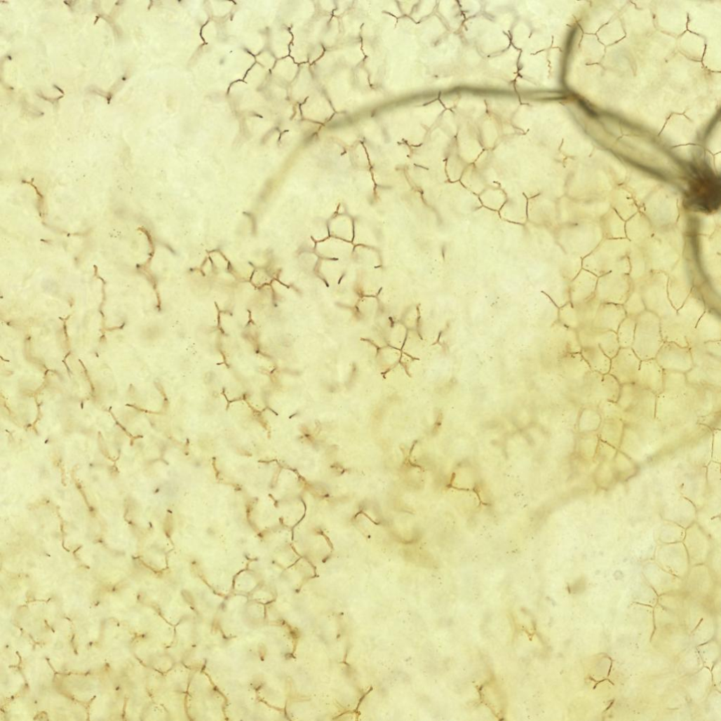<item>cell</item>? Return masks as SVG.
<instances>
[{
  "instance_id": "cell-4",
  "label": "cell",
  "mask_w": 721,
  "mask_h": 721,
  "mask_svg": "<svg viewBox=\"0 0 721 721\" xmlns=\"http://www.w3.org/2000/svg\"><path fill=\"white\" fill-rule=\"evenodd\" d=\"M654 358L663 371L686 374L694 366L690 349L673 342H664Z\"/></svg>"
},
{
  "instance_id": "cell-11",
  "label": "cell",
  "mask_w": 721,
  "mask_h": 721,
  "mask_svg": "<svg viewBox=\"0 0 721 721\" xmlns=\"http://www.w3.org/2000/svg\"><path fill=\"white\" fill-rule=\"evenodd\" d=\"M663 370L655 358L641 360L635 384L659 396L663 393Z\"/></svg>"
},
{
  "instance_id": "cell-3",
  "label": "cell",
  "mask_w": 721,
  "mask_h": 721,
  "mask_svg": "<svg viewBox=\"0 0 721 721\" xmlns=\"http://www.w3.org/2000/svg\"><path fill=\"white\" fill-rule=\"evenodd\" d=\"M684 397L697 417L721 411V388L688 384Z\"/></svg>"
},
{
  "instance_id": "cell-33",
  "label": "cell",
  "mask_w": 721,
  "mask_h": 721,
  "mask_svg": "<svg viewBox=\"0 0 721 721\" xmlns=\"http://www.w3.org/2000/svg\"><path fill=\"white\" fill-rule=\"evenodd\" d=\"M696 424L704 426L711 431L720 430L721 411L710 412L706 415L697 417Z\"/></svg>"
},
{
  "instance_id": "cell-12",
  "label": "cell",
  "mask_w": 721,
  "mask_h": 721,
  "mask_svg": "<svg viewBox=\"0 0 721 721\" xmlns=\"http://www.w3.org/2000/svg\"><path fill=\"white\" fill-rule=\"evenodd\" d=\"M683 545L687 555L704 558L712 551V539L706 530L696 522L687 527L683 539Z\"/></svg>"
},
{
  "instance_id": "cell-8",
  "label": "cell",
  "mask_w": 721,
  "mask_h": 721,
  "mask_svg": "<svg viewBox=\"0 0 721 721\" xmlns=\"http://www.w3.org/2000/svg\"><path fill=\"white\" fill-rule=\"evenodd\" d=\"M646 310L660 318L673 315L676 310L673 306L668 295L667 286L663 283H650L640 288Z\"/></svg>"
},
{
  "instance_id": "cell-22",
  "label": "cell",
  "mask_w": 721,
  "mask_h": 721,
  "mask_svg": "<svg viewBox=\"0 0 721 721\" xmlns=\"http://www.w3.org/2000/svg\"><path fill=\"white\" fill-rule=\"evenodd\" d=\"M602 422V418L597 407H583L581 410L577 425L580 433L598 432Z\"/></svg>"
},
{
  "instance_id": "cell-6",
  "label": "cell",
  "mask_w": 721,
  "mask_h": 721,
  "mask_svg": "<svg viewBox=\"0 0 721 721\" xmlns=\"http://www.w3.org/2000/svg\"><path fill=\"white\" fill-rule=\"evenodd\" d=\"M680 491L684 497L695 506H705L708 485L704 466L694 465L692 469L684 474L680 483Z\"/></svg>"
},
{
  "instance_id": "cell-1",
  "label": "cell",
  "mask_w": 721,
  "mask_h": 721,
  "mask_svg": "<svg viewBox=\"0 0 721 721\" xmlns=\"http://www.w3.org/2000/svg\"><path fill=\"white\" fill-rule=\"evenodd\" d=\"M697 417L688 406L685 397L656 396L655 421L664 432L689 430L696 424Z\"/></svg>"
},
{
  "instance_id": "cell-2",
  "label": "cell",
  "mask_w": 721,
  "mask_h": 721,
  "mask_svg": "<svg viewBox=\"0 0 721 721\" xmlns=\"http://www.w3.org/2000/svg\"><path fill=\"white\" fill-rule=\"evenodd\" d=\"M663 342L659 316L645 311L636 318L631 349L641 360L654 358Z\"/></svg>"
},
{
  "instance_id": "cell-19",
  "label": "cell",
  "mask_w": 721,
  "mask_h": 721,
  "mask_svg": "<svg viewBox=\"0 0 721 721\" xmlns=\"http://www.w3.org/2000/svg\"><path fill=\"white\" fill-rule=\"evenodd\" d=\"M625 425V422L619 419L602 420V424L597 432L600 440L616 449L619 448Z\"/></svg>"
},
{
  "instance_id": "cell-17",
  "label": "cell",
  "mask_w": 721,
  "mask_h": 721,
  "mask_svg": "<svg viewBox=\"0 0 721 721\" xmlns=\"http://www.w3.org/2000/svg\"><path fill=\"white\" fill-rule=\"evenodd\" d=\"M685 376L689 385L721 388V370L693 366Z\"/></svg>"
},
{
  "instance_id": "cell-29",
  "label": "cell",
  "mask_w": 721,
  "mask_h": 721,
  "mask_svg": "<svg viewBox=\"0 0 721 721\" xmlns=\"http://www.w3.org/2000/svg\"><path fill=\"white\" fill-rule=\"evenodd\" d=\"M621 386L620 383L611 375H603L601 386L602 400L617 403Z\"/></svg>"
},
{
  "instance_id": "cell-28",
  "label": "cell",
  "mask_w": 721,
  "mask_h": 721,
  "mask_svg": "<svg viewBox=\"0 0 721 721\" xmlns=\"http://www.w3.org/2000/svg\"><path fill=\"white\" fill-rule=\"evenodd\" d=\"M616 478L626 480L635 473V464L624 453L619 452L613 464Z\"/></svg>"
},
{
  "instance_id": "cell-18",
  "label": "cell",
  "mask_w": 721,
  "mask_h": 721,
  "mask_svg": "<svg viewBox=\"0 0 721 721\" xmlns=\"http://www.w3.org/2000/svg\"><path fill=\"white\" fill-rule=\"evenodd\" d=\"M581 354L592 372L602 375L609 374L611 358L603 352L598 345L582 348Z\"/></svg>"
},
{
  "instance_id": "cell-5",
  "label": "cell",
  "mask_w": 721,
  "mask_h": 721,
  "mask_svg": "<svg viewBox=\"0 0 721 721\" xmlns=\"http://www.w3.org/2000/svg\"><path fill=\"white\" fill-rule=\"evenodd\" d=\"M640 363L641 360L631 348H621L617 354L611 359L609 374L621 385L635 384Z\"/></svg>"
},
{
  "instance_id": "cell-34",
  "label": "cell",
  "mask_w": 721,
  "mask_h": 721,
  "mask_svg": "<svg viewBox=\"0 0 721 721\" xmlns=\"http://www.w3.org/2000/svg\"><path fill=\"white\" fill-rule=\"evenodd\" d=\"M712 450L713 452V459L716 461V459L720 461V430L712 431Z\"/></svg>"
},
{
  "instance_id": "cell-30",
  "label": "cell",
  "mask_w": 721,
  "mask_h": 721,
  "mask_svg": "<svg viewBox=\"0 0 721 721\" xmlns=\"http://www.w3.org/2000/svg\"><path fill=\"white\" fill-rule=\"evenodd\" d=\"M626 316L637 318L645 312L646 307L639 290L633 291L623 304Z\"/></svg>"
},
{
  "instance_id": "cell-15",
  "label": "cell",
  "mask_w": 721,
  "mask_h": 721,
  "mask_svg": "<svg viewBox=\"0 0 721 721\" xmlns=\"http://www.w3.org/2000/svg\"><path fill=\"white\" fill-rule=\"evenodd\" d=\"M561 367L565 377L572 384L574 389L592 372L581 353L564 355L561 360Z\"/></svg>"
},
{
  "instance_id": "cell-14",
  "label": "cell",
  "mask_w": 721,
  "mask_h": 721,
  "mask_svg": "<svg viewBox=\"0 0 721 721\" xmlns=\"http://www.w3.org/2000/svg\"><path fill=\"white\" fill-rule=\"evenodd\" d=\"M603 375L591 372L575 389L577 393V403L583 407H598L602 401L601 386Z\"/></svg>"
},
{
  "instance_id": "cell-21",
  "label": "cell",
  "mask_w": 721,
  "mask_h": 721,
  "mask_svg": "<svg viewBox=\"0 0 721 721\" xmlns=\"http://www.w3.org/2000/svg\"><path fill=\"white\" fill-rule=\"evenodd\" d=\"M688 384L685 374L663 371V393L669 397H683L687 390Z\"/></svg>"
},
{
  "instance_id": "cell-7",
  "label": "cell",
  "mask_w": 721,
  "mask_h": 721,
  "mask_svg": "<svg viewBox=\"0 0 721 721\" xmlns=\"http://www.w3.org/2000/svg\"><path fill=\"white\" fill-rule=\"evenodd\" d=\"M688 347L710 341H721V318L717 311L706 310L687 338Z\"/></svg>"
},
{
  "instance_id": "cell-25",
  "label": "cell",
  "mask_w": 721,
  "mask_h": 721,
  "mask_svg": "<svg viewBox=\"0 0 721 721\" xmlns=\"http://www.w3.org/2000/svg\"><path fill=\"white\" fill-rule=\"evenodd\" d=\"M600 304V302L595 296L585 302L574 306L580 324V329L592 327Z\"/></svg>"
},
{
  "instance_id": "cell-13",
  "label": "cell",
  "mask_w": 721,
  "mask_h": 721,
  "mask_svg": "<svg viewBox=\"0 0 721 721\" xmlns=\"http://www.w3.org/2000/svg\"><path fill=\"white\" fill-rule=\"evenodd\" d=\"M626 316L623 305L601 303L592 327L600 331L610 330L616 332Z\"/></svg>"
},
{
  "instance_id": "cell-16",
  "label": "cell",
  "mask_w": 721,
  "mask_h": 721,
  "mask_svg": "<svg viewBox=\"0 0 721 721\" xmlns=\"http://www.w3.org/2000/svg\"><path fill=\"white\" fill-rule=\"evenodd\" d=\"M663 511L667 521L676 523L683 528L692 524L696 517L695 506L685 497L679 498L675 502L668 504Z\"/></svg>"
},
{
  "instance_id": "cell-26",
  "label": "cell",
  "mask_w": 721,
  "mask_h": 721,
  "mask_svg": "<svg viewBox=\"0 0 721 721\" xmlns=\"http://www.w3.org/2000/svg\"><path fill=\"white\" fill-rule=\"evenodd\" d=\"M635 327L636 318L626 316L621 322L616 331L621 348L632 347L635 337Z\"/></svg>"
},
{
  "instance_id": "cell-20",
  "label": "cell",
  "mask_w": 721,
  "mask_h": 721,
  "mask_svg": "<svg viewBox=\"0 0 721 721\" xmlns=\"http://www.w3.org/2000/svg\"><path fill=\"white\" fill-rule=\"evenodd\" d=\"M661 331L663 342L688 346L687 333L675 319V314L661 318Z\"/></svg>"
},
{
  "instance_id": "cell-24",
  "label": "cell",
  "mask_w": 721,
  "mask_h": 721,
  "mask_svg": "<svg viewBox=\"0 0 721 721\" xmlns=\"http://www.w3.org/2000/svg\"><path fill=\"white\" fill-rule=\"evenodd\" d=\"M595 342L611 359L617 354L621 349L616 332L614 331L596 330Z\"/></svg>"
},
{
  "instance_id": "cell-27",
  "label": "cell",
  "mask_w": 721,
  "mask_h": 721,
  "mask_svg": "<svg viewBox=\"0 0 721 721\" xmlns=\"http://www.w3.org/2000/svg\"><path fill=\"white\" fill-rule=\"evenodd\" d=\"M642 391L635 384L621 385L617 404L624 412H627L639 398Z\"/></svg>"
},
{
  "instance_id": "cell-23",
  "label": "cell",
  "mask_w": 721,
  "mask_h": 721,
  "mask_svg": "<svg viewBox=\"0 0 721 721\" xmlns=\"http://www.w3.org/2000/svg\"><path fill=\"white\" fill-rule=\"evenodd\" d=\"M694 366L721 370V358L714 356L706 351L702 344L690 347Z\"/></svg>"
},
{
  "instance_id": "cell-10",
  "label": "cell",
  "mask_w": 721,
  "mask_h": 721,
  "mask_svg": "<svg viewBox=\"0 0 721 721\" xmlns=\"http://www.w3.org/2000/svg\"><path fill=\"white\" fill-rule=\"evenodd\" d=\"M656 396L643 390L639 398L627 412H624L625 424H648L655 420Z\"/></svg>"
},
{
  "instance_id": "cell-32",
  "label": "cell",
  "mask_w": 721,
  "mask_h": 721,
  "mask_svg": "<svg viewBox=\"0 0 721 721\" xmlns=\"http://www.w3.org/2000/svg\"><path fill=\"white\" fill-rule=\"evenodd\" d=\"M597 409L600 412L602 420L611 419H624V412L619 406L617 403L602 400L599 403Z\"/></svg>"
},
{
  "instance_id": "cell-9",
  "label": "cell",
  "mask_w": 721,
  "mask_h": 721,
  "mask_svg": "<svg viewBox=\"0 0 721 721\" xmlns=\"http://www.w3.org/2000/svg\"><path fill=\"white\" fill-rule=\"evenodd\" d=\"M705 310L706 304L703 299L696 290H694L683 304L676 311L675 316L686 330L688 336L694 330Z\"/></svg>"
},
{
  "instance_id": "cell-31",
  "label": "cell",
  "mask_w": 721,
  "mask_h": 721,
  "mask_svg": "<svg viewBox=\"0 0 721 721\" xmlns=\"http://www.w3.org/2000/svg\"><path fill=\"white\" fill-rule=\"evenodd\" d=\"M558 318L560 323L565 327L577 331L580 329L576 309L570 302L560 307Z\"/></svg>"
}]
</instances>
